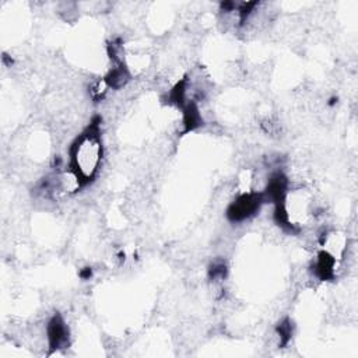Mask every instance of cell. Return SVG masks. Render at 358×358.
<instances>
[{
	"mask_svg": "<svg viewBox=\"0 0 358 358\" xmlns=\"http://www.w3.org/2000/svg\"><path fill=\"white\" fill-rule=\"evenodd\" d=\"M102 159V143L98 123H92L80 134L70 148V171L83 185L88 183L96 173Z\"/></svg>",
	"mask_w": 358,
	"mask_h": 358,
	"instance_id": "6da1fadb",
	"label": "cell"
},
{
	"mask_svg": "<svg viewBox=\"0 0 358 358\" xmlns=\"http://www.w3.org/2000/svg\"><path fill=\"white\" fill-rule=\"evenodd\" d=\"M264 201L263 193H246L239 196L228 208V217L232 221H243L253 215Z\"/></svg>",
	"mask_w": 358,
	"mask_h": 358,
	"instance_id": "7a4b0ae2",
	"label": "cell"
},
{
	"mask_svg": "<svg viewBox=\"0 0 358 358\" xmlns=\"http://www.w3.org/2000/svg\"><path fill=\"white\" fill-rule=\"evenodd\" d=\"M67 338H69V331H67L64 320L60 316L52 317V320L48 324L49 347L52 350L62 348L67 344Z\"/></svg>",
	"mask_w": 358,
	"mask_h": 358,
	"instance_id": "3957f363",
	"label": "cell"
}]
</instances>
